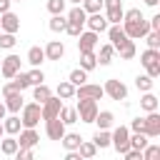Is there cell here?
<instances>
[{
	"mask_svg": "<svg viewBox=\"0 0 160 160\" xmlns=\"http://www.w3.org/2000/svg\"><path fill=\"white\" fill-rule=\"evenodd\" d=\"M152 85H155V78H150L148 72L135 78V88H138L140 92H148V90H152Z\"/></svg>",
	"mask_w": 160,
	"mask_h": 160,
	"instance_id": "4dcf8cb0",
	"label": "cell"
},
{
	"mask_svg": "<svg viewBox=\"0 0 160 160\" xmlns=\"http://www.w3.org/2000/svg\"><path fill=\"white\" fill-rule=\"evenodd\" d=\"M65 25H68V18H62V15H52L48 22V28L52 32H65Z\"/></svg>",
	"mask_w": 160,
	"mask_h": 160,
	"instance_id": "d590c367",
	"label": "cell"
},
{
	"mask_svg": "<svg viewBox=\"0 0 160 160\" xmlns=\"http://www.w3.org/2000/svg\"><path fill=\"white\" fill-rule=\"evenodd\" d=\"M78 152H80V158L90 160V158H95V155H98V148H95V142H92V140H82V142L78 145Z\"/></svg>",
	"mask_w": 160,
	"mask_h": 160,
	"instance_id": "f1b7e54d",
	"label": "cell"
},
{
	"mask_svg": "<svg viewBox=\"0 0 160 160\" xmlns=\"http://www.w3.org/2000/svg\"><path fill=\"white\" fill-rule=\"evenodd\" d=\"M60 108H62V100H60L58 95H50L45 102H40V112H42V120L58 118V115H60Z\"/></svg>",
	"mask_w": 160,
	"mask_h": 160,
	"instance_id": "9c48e42d",
	"label": "cell"
},
{
	"mask_svg": "<svg viewBox=\"0 0 160 160\" xmlns=\"http://www.w3.org/2000/svg\"><path fill=\"white\" fill-rule=\"evenodd\" d=\"M148 25H150V30H160V15H152L148 20Z\"/></svg>",
	"mask_w": 160,
	"mask_h": 160,
	"instance_id": "c3c4849f",
	"label": "cell"
},
{
	"mask_svg": "<svg viewBox=\"0 0 160 160\" xmlns=\"http://www.w3.org/2000/svg\"><path fill=\"white\" fill-rule=\"evenodd\" d=\"M110 145H112L120 155H125V152L130 150V128L118 125V128L110 132Z\"/></svg>",
	"mask_w": 160,
	"mask_h": 160,
	"instance_id": "277c9868",
	"label": "cell"
},
{
	"mask_svg": "<svg viewBox=\"0 0 160 160\" xmlns=\"http://www.w3.org/2000/svg\"><path fill=\"white\" fill-rule=\"evenodd\" d=\"M5 115H8V108H5V102H2V100H0V120H2V118H5Z\"/></svg>",
	"mask_w": 160,
	"mask_h": 160,
	"instance_id": "f907efd6",
	"label": "cell"
},
{
	"mask_svg": "<svg viewBox=\"0 0 160 160\" xmlns=\"http://www.w3.org/2000/svg\"><path fill=\"white\" fill-rule=\"evenodd\" d=\"M50 95H52V90H50L45 82H40V85H32V100H35V102H45Z\"/></svg>",
	"mask_w": 160,
	"mask_h": 160,
	"instance_id": "83f0119b",
	"label": "cell"
},
{
	"mask_svg": "<svg viewBox=\"0 0 160 160\" xmlns=\"http://www.w3.org/2000/svg\"><path fill=\"white\" fill-rule=\"evenodd\" d=\"M2 130H5L8 135H18V132L22 130V122H20V115H18V112H10V118L5 115V118H2Z\"/></svg>",
	"mask_w": 160,
	"mask_h": 160,
	"instance_id": "ffe728a7",
	"label": "cell"
},
{
	"mask_svg": "<svg viewBox=\"0 0 160 160\" xmlns=\"http://www.w3.org/2000/svg\"><path fill=\"white\" fill-rule=\"evenodd\" d=\"M142 125H145L142 118H132L130 120V132H142Z\"/></svg>",
	"mask_w": 160,
	"mask_h": 160,
	"instance_id": "bcb514c9",
	"label": "cell"
},
{
	"mask_svg": "<svg viewBox=\"0 0 160 160\" xmlns=\"http://www.w3.org/2000/svg\"><path fill=\"white\" fill-rule=\"evenodd\" d=\"M120 25H122V30H125V35H128L130 40H140V38H145V35L150 32V25H148L145 18L128 20V22H120Z\"/></svg>",
	"mask_w": 160,
	"mask_h": 160,
	"instance_id": "5b68a950",
	"label": "cell"
},
{
	"mask_svg": "<svg viewBox=\"0 0 160 160\" xmlns=\"http://www.w3.org/2000/svg\"><path fill=\"white\" fill-rule=\"evenodd\" d=\"M58 118H60L65 125H75V122H78V110H75V108H65V105H62Z\"/></svg>",
	"mask_w": 160,
	"mask_h": 160,
	"instance_id": "1f68e13d",
	"label": "cell"
},
{
	"mask_svg": "<svg viewBox=\"0 0 160 160\" xmlns=\"http://www.w3.org/2000/svg\"><path fill=\"white\" fill-rule=\"evenodd\" d=\"M68 8V0H48V12L50 15H62Z\"/></svg>",
	"mask_w": 160,
	"mask_h": 160,
	"instance_id": "ab89813d",
	"label": "cell"
},
{
	"mask_svg": "<svg viewBox=\"0 0 160 160\" xmlns=\"http://www.w3.org/2000/svg\"><path fill=\"white\" fill-rule=\"evenodd\" d=\"M102 90H105V95H108L110 100H128V88H125V82H122V80H118V78L105 80Z\"/></svg>",
	"mask_w": 160,
	"mask_h": 160,
	"instance_id": "52a82bcc",
	"label": "cell"
},
{
	"mask_svg": "<svg viewBox=\"0 0 160 160\" xmlns=\"http://www.w3.org/2000/svg\"><path fill=\"white\" fill-rule=\"evenodd\" d=\"M60 142H62L65 150H78V145L82 142V138H80L78 132H68V130H65V135L60 138Z\"/></svg>",
	"mask_w": 160,
	"mask_h": 160,
	"instance_id": "484cf974",
	"label": "cell"
},
{
	"mask_svg": "<svg viewBox=\"0 0 160 160\" xmlns=\"http://www.w3.org/2000/svg\"><path fill=\"white\" fill-rule=\"evenodd\" d=\"M15 72H20V58H18V55H8V58H2V65H0V75L10 80Z\"/></svg>",
	"mask_w": 160,
	"mask_h": 160,
	"instance_id": "e0dca14e",
	"label": "cell"
},
{
	"mask_svg": "<svg viewBox=\"0 0 160 160\" xmlns=\"http://www.w3.org/2000/svg\"><path fill=\"white\" fill-rule=\"evenodd\" d=\"M68 2H72V5H80V2H82V0H68Z\"/></svg>",
	"mask_w": 160,
	"mask_h": 160,
	"instance_id": "f5cc1de1",
	"label": "cell"
},
{
	"mask_svg": "<svg viewBox=\"0 0 160 160\" xmlns=\"http://www.w3.org/2000/svg\"><path fill=\"white\" fill-rule=\"evenodd\" d=\"M118 52H120V58H122V60H132V58H135V52H138L135 40H128V42H125V45H122Z\"/></svg>",
	"mask_w": 160,
	"mask_h": 160,
	"instance_id": "8d00e7d4",
	"label": "cell"
},
{
	"mask_svg": "<svg viewBox=\"0 0 160 160\" xmlns=\"http://www.w3.org/2000/svg\"><path fill=\"white\" fill-rule=\"evenodd\" d=\"M10 82H12V88H15V90H20V92H25V90L30 88V82H28V75H25V72H15V75L10 78Z\"/></svg>",
	"mask_w": 160,
	"mask_h": 160,
	"instance_id": "836d02e7",
	"label": "cell"
},
{
	"mask_svg": "<svg viewBox=\"0 0 160 160\" xmlns=\"http://www.w3.org/2000/svg\"><path fill=\"white\" fill-rule=\"evenodd\" d=\"M28 62H30L32 68H40V65L45 62V50L38 48V45H32V48L28 50Z\"/></svg>",
	"mask_w": 160,
	"mask_h": 160,
	"instance_id": "cb8c5ba5",
	"label": "cell"
},
{
	"mask_svg": "<svg viewBox=\"0 0 160 160\" xmlns=\"http://www.w3.org/2000/svg\"><path fill=\"white\" fill-rule=\"evenodd\" d=\"M125 160H142V150H135V148H130L125 155H122Z\"/></svg>",
	"mask_w": 160,
	"mask_h": 160,
	"instance_id": "7dc6e473",
	"label": "cell"
},
{
	"mask_svg": "<svg viewBox=\"0 0 160 160\" xmlns=\"http://www.w3.org/2000/svg\"><path fill=\"white\" fill-rule=\"evenodd\" d=\"M75 110H78V120H82V122H92L95 115H98V100H92V98H78Z\"/></svg>",
	"mask_w": 160,
	"mask_h": 160,
	"instance_id": "8992f818",
	"label": "cell"
},
{
	"mask_svg": "<svg viewBox=\"0 0 160 160\" xmlns=\"http://www.w3.org/2000/svg\"><path fill=\"white\" fill-rule=\"evenodd\" d=\"M98 38H100V32H95V30H80V35H78V50L80 52L95 50L98 48Z\"/></svg>",
	"mask_w": 160,
	"mask_h": 160,
	"instance_id": "ba28073f",
	"label": "cell"
},
{
	"mask_svg": "<svg viewBox=\"0 0 160 160\" xmlns=\"http://www.w3.org/2000/svg\"><path fill=\"white\" fill-rule=\"evenodd\" d=\"M105 95L102 85H95V82H82L75 88V98H92V100H100Z\"/></svg>",
	"mask_w": 160,
	"mask_h": 160,
	"instance_id": "30bf717a",
	"label": "cell"
},
{
	"mask_svg": "<svg viewBox=\"0 0 160 160\" xmlns=\"http://www.w3.org/2000/svg\"><path fill=\"white\" fill-rule=\"evenodd\" d=\"M20 122H22V128H35L40 120H42V112H40V102H25L22 108H20Z\"/></svg>",
	"mask_w": 160,
	"mask_h": 160,
	"instance_id": "3957f363",
	"label": "cell"
},
{
	"mask_svg": "<svg viewBox=\"0 0 160 160\" xmlns=\"http://www.w3.org/2000/svg\"><path fill=\"white\" fill-rule=\"evenodd\" d=\"M28 75V82H30V88L32 85H40V82H45V72L40 70V68H32L30 72H25Z\"/></svg>",
	"mask_w": 160,
	"mask_h": 160,
	"instance_id": "60d3db41",
	"label": "cell"
},
{
	"mask_svg": "<svg viewBox=\"0 0 160 160\" xmlns=\"http://www.w3.org/2000/svg\"><path fill=\"white\" fill-rule=\"evenodd\" d=\"M55 92H58V98H60V100H72V98H75V85H72L70 80H60Z\"/></svg>",
	"mask_w": 160,
	"mask_h": 160,
	"instance_id": "603a6c76",
	"label": "cell"
},
{
	"mask_svg": "<svg viewBox=\"0 0 160 160\" xmlns=\"http://www.w3.org/2000/svg\"><path fill=\"white\" fill-rule=\"evenodd\" d=\"M18 135H20L18 138V148H35L40 142V135H38L35 128H22Z\"/></svg>",
	"mask_w": 160,
	"mask_h": 160,
	"instance_id": "9a60e30c",
	"label": "cell"
},
{
	"mask_svg": "<svg viewBox=\"0 0 160 160\" xmlns=\"http://www.w3.org/2000/svg\"><path fill=\"white\" fill-rule=\"evenodd\" d=\"M0 65H2V60H0Z\"/></svg>",
	"mask_w": 160,
	"mask_h": 160,
	"instance_id": "9f6ffc18",
	"label": "cell"
},
{
	"mask_svg": "<svg viewBox=\"0 0 160 160\" xmlns=\"http://www.w3.org/2000/svg\"><path fill=\"white\" fill-rule=\"evenodd\" d=\"M12 2H22V0H12Z\"/></svg>",
	"mask_w": 160,
	"mask_h": 160,
	"instance_id": "11a10c76",
	"label": "cell"
},
{
	"mask_svg": "<svg viewBox=\"0 0 160 160\" xmlns=\"http://www.w3.org/2000/svg\"><path fill=\"white\" fill-rule=\"evenodd\" d=\"M10 5H12V0H0V15H2V12H8V10H10Z\"/></svg>",
	"mask_w": 160,
	"mask_h": 160,
	"instance_id": "681fc988",
	"label": "cell"
},
{
	"mask_svg": "<svg viewBox=\"0 0 160 160\" xmlns=\"http://www.w3.org/2000/svg\"><path fill=\"white\" fill-rule=\"evenodd\" d=\"M108 20H105V15H102V10L100 12H90L88 18H85V28L88 30H95V32H105L108 30Z\"/></svg>",
	"mask_w": 160,
	"mask_h": 160,
	"instance_id": "5bb4252c",
	"label": "cell"
},
{
	"mask_svg": "<svg viewBox=\"0 0 160 160\" xmlns=\"http://www.w3.org/2000/svg\"><path fill=\"white\" fill-rule=\"evenodd\" d=\"M112 52H115V48L108 42V45H100V52L95 55L98 58V65H110L112 62Z\"/></svg>",
	"mask_w": 160,
	"mask_h": 160,
	"instance_id": "4316f807",
	"label": "cell"
},
{
	"mask_svg": "<svg viewBox=\"0 0 160 160\" xmlns=\"http://www.w3.org/2000/svg\"><path fill=\"white\" fill-rule=\"evenodd\" d=\"M42 50H45V60H62V55H65V45L60 40H50Z\"/></svg>",
	"mask_w": 160,
	"mask_h": 160,
	"instance_id": "ac0fdd59",
	"label": "cell"
},
{
	"mask_svg": "<svg viewBox=\"0 0 160 160\" xmlns=\"http://www.w3.org/2000/svg\"><path fill=\"white\" fill-rule=\"evenodd\" d=\"M140 108H142L145 112H152V110H158V108H160V100H158V95H152V90L142 92V98H140Z\"/></svg>",
	"mask_w": 160,
	"mask_h": 160,
	"instance_id": "7402d4cb",
	"label": "cell"
},
{
	"mask_svg": "<svg viewBox=\"0 0 160 160\" xmlns=\"http://www.w3.org/2000/svg\"><path fill=\"white\" fill-rule=\"evenodd\" d=\"M145 40H148V48L160 50V30H150V32L145 35Z\"/></svg>",
	"mask_w": 160,
	"mask_h": 160,
	"instance_id": "ee69618b",
	"label": "cell"
},
{
	"mask_svg": "<svg viewBox=\"0 0 160 160\" xmlns=\"http://www.w3.org/2000/svg\"><path fill=\"white\" fill-rule=\"evenodd\" d=\"M140 65L145 68V72L150 78H158L160 75V50H155V48L142 50L140 52Z\"/></svg>",
	"mask_w": 160,
	"mask_h": 160,
	"instance_id": "7a4b0ae2",
	"label": "cell"
},
{
	"mask_svg": "<svg viewBox=\"0 0 160 160\" xmlns=\"http://www.w3.org/2000/svg\"><path fill=\"white\" fill-rule=\"evenodd\" d=\"M92 122L98 125V130H110L112 122H115V115H112L110 110H98V115H95Z\"/></svg>",
	"mask_w": 160,
	"mask_h": 160,
	"instance_id": "44dd1931",
	"label": "cell"
},
{
	"mask_svg": "<svg viewBox=\"0 0 160 160\" xmlns=\"http://www.w3.org/2000/svg\"><path fill=\"white\" fill-rule=\"evenodd\" d=\"M80 68L85 72L95 70L98 68V58H95V50H88V52H80Z\"/></svg>",
	"mask_w": 160,
	"mask_h": 160,
	"instance_id": "d4e9b609",
	"label": "cell"
},
{
	"mask_svg": "<svg viewBox=\"0 0 160 160\" xmlns=\"http://www.w3.org/2000/svg\"><path fill=\"white\" fill-rule=\"evenodd\" d=\"M92 142H95V148H98V150L110 148V130H98V132L92 135Z\"/></svg>",
	"mask_w": 160,
	"mask_h": 160,
	"instance_id": "d6a6232c",
	"label": "cell"
},
{
	"mask_svg": "<svg viewBox=\"0 0 160 160\" xmlns=\"http://www.w3.org/2000/svg\"><path fill=\"white\" fill-rule=\"evenodd\" d=\"M85 18H88V12L82 10V5H72V8H70V12H68L65 32H68L70 38H78V35H80V30L85 28Z\"/></svg>",
	"mask_w": 160,
	"mask_h": 160,
	"instance_id": "6da1fadb",
	"label": "cell"
},
{
	"mask_svg": "<svg viewBox=\"0 0 160 160\" xmlns=\"http://www.w3.org/2000/svg\"><path fill=\"white\" fill-rule=\"evenodd\" d=\"M0 150H2V155L12 158V155H15V150H18V138H15V135H8V138L0 142Z\"/></svg>",
	"mask_w": 160,
	"mask_h": 160,
	"instance_id": "f546056e",
	"label": "cell"
},
{
	"mask_svg": "<svg viewBox=\"0 0 160 160\" xmlns=\"http://www.w3.org/2000/svg\"><path fill=\"white\" fill-rule=\"evenodd\" d=\"M2 98H5L2 102H5L8 112H20V108L25 105V100H22V92H18V90H15V92H8V95H2Z\"/></svg>",
	"mask_w": 160,
	"mask_h": 160,
	"instance_id": "d6986e66",
	"label": "cell"
},
{
	"mask_svg": "<svg viewBox=\"0 0 160 160\" xmlns=\"http://www.w3.org/2000/svg\"><path fill=\"white\" fill-rule=\"evenodd\" d=\"M68 80H70V82H72V85L78 88V85H82V82H88V72H85L82 68H75V70H72V72L68 75Z\"/></svg>",
	"mask_w": 160,
	"mask_h": 160,
	"instance_id": "74e56055",
	"label": "cell"
},
{
	"mask_svg": "<svg viewBox=\"0 0 160 160\" xmlns=\"http://www.w3.org/2000/svg\"><path fill=\"white\" fill-rule=\"evenodd\" d=\"M155 158H160V145H145L142 148V160H155Z\"/></svg>",
	"mask_w": 160,
	"mask_h": 160,
	"instance_id": "b9f144b4",
	"label": "cell"
},
{
	"mask_svg": "<svg viewBox=\"0 0 160 160\" xmlns=\"http://www.w3.org/2000/svg\"><path fill=\"white\" fill-rule=\"evenodd\" d=\"M80 5H82V10H85L88 15H90V12H100V10H102V0H82Z\"/></svg>",
	"mask_w": 160,
	"mask_h": 160,
	"instance_id": "7bdbcfd3",
	"label": "cell"
},
{
	"mask_svg": "<svg viewBox=\"0 0 160 160\" xmlns=\"http://www.w3.org/2000/svg\"><path fill=\"white\" fill-rule=\"evenodd\" d=\"M0 30H2V32H18V30H20V18H18L12 10L2 12V15H0Z\"/></svg>",
	"mask_w": 160,
	"mask_h": 160,
	"instance_id": "2e32d148",
	"label": "cell"
},
{
	"mask_svg": "<svg viewBox=\"0 0 160 160\" xmlns=\"http://www.w3.org/2000/svg\"><path fill=\"white\" fill-rule=\"evenodd\" d=\"M15 32H2L0 30V50H12L15 48Z\"/></svg>",
	"mask_w": 160,
	"mask_h": 160,
	"instance_id": "f35d334b",
	"label": "cell"
},
{
	"mask_svg": "<svg viewBox=\"0 0 160 160\" xmlns=\"http://www.w3.org/2000/svg\"><path fill=\"white\" fill-rule=\"evenodd\" d=\"M158 2H160V0H145V5H148V8H158Z\"/></svg>",
	"mask_w": 160,
	"mask_h": 160,
	"instance_id": "816d5d0a",
	"label": "cell"
},
{
	"mask_svg": "<svg viewBox=\"0 0 160 160\" xmlns=\"http://www.w3.org/2000/svg\"><path fill=\"white\" fill-rule=\"evenodd\" d=\"M148 142H150V138H148L145 132H130V148H135V150H142Z\"/></svg>",
	"mask_w": 160,
	"mask_h": 160,
	"instance_id": "e575fe53",
	"label": "cell"
},
{
	"mask_svg": "<svg viewBox=\"0 0 160 160\" xmlns=\"http://www.w3.org/2000/svg\"><path fill=\"white\" fill-rule=\"evenodd\" d=\"M108 38H110V45L115 48V52L130 40L128 35H125V30H122V25H108Z\"/></svg>",
	"mask_w": 160,
	"mask_h": 160,
	"instance_id": "4fadbf2b",
	"label": "cell"
},
{
	"mask_svg": "<svg viewBox=\"0 0 160 160\" xmlns=\"http://www.w3.org/2000/svg\"><path fill=\"white\" fill-rule=\"evenodd\" d=\"M2 135H5V130H2V120H0V138H2Z\"/></svg>",
	"mask_w": 160,
	"mask_h": 160,
	"instance_id": "db71d44e",
	"label": "cell"
},
{
	"mask_svg": "<svg viewBox=\"0 0 160 160\" xmlns=\"http://www.w3.org/2000/svg\"><path fill=\"white\" fill-rule=\"evenodd\" d=\"M142 132L148 135V138H158L160 135V112L158 110H152V112H148L145 118H142Z\"/></svg>",
	"mask_w": 160,
	"mask_h": 160,
	"instance_id": "8fae6325",
	"label": "cell"
},
{
	"mask_svg": "<svg viewBox=\"0 0 160 160\" xmlns=\"http://www.w3.org/2000/svg\"><path fill=\"white\" fill-rule=\"evenodd\" d=\"M65 122L60 120V118H50V120H45V135L50 138V140H58L60 142V138L65 135Z\"/></svg>",
	"mask_w": 160,
	"mask_h": 160,
	"instance_id": "7c38bea8",
	"label": "cell"
},
{
	"mask_svg": "<svg viewBox=\"0 0 160 160\" xmlns=\"http://www.w3.org/2000/svg\"><path fill=\"white\" fill-rule=\"evenodd\" d=\"M12 158H18V160H30V158H32V148H18Z\"/></svg>",
	"mask_w": 160,
	"mask_h": 160,
	"instance_id": "f6af8a7d",
	"label": "cell"
}]
</instances>
